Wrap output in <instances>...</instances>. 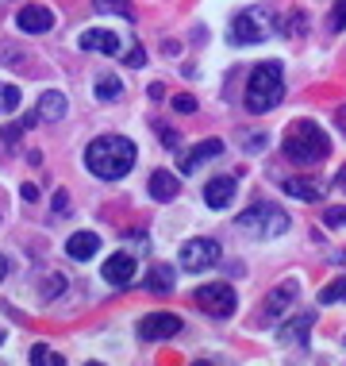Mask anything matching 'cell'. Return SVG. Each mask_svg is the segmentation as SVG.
<instances>
[{"label": "cell", "mask_w": 346, "mask_h": 366, "mask_svg": "<svg viewBox=\"0 0 346 366\" xmlns=\"http://www.w3.org/2000/svg\"><path fill=\"white\" fill-rule=\"evenodd\" d=\"M196 305H200L208 316H215V320H227V316L235 312V305H239V297H235V285L208 282V285L196 290Z\"/></svg>", "instance_id": "obj_5"}, {"label": "cell", "mask_w": 346, "mask_h": 366, "mask_svg": "<svg viewBox=\"0 0 346 366\" xmlns=\"http://www.w3.org/2000/svg\"><path fill=\"white\" fill-rule=\"evenodd\" d=\"M120 97H123V81L116 74L96 77V101H120Z\"/></svg>", "instance_id": "obj_20"}, {"label": "cell", "mask_w": 346, "mask_h": 366, "mask_svg": "<svg viewBox=\"0 0 346 366\" xmlns=\"http://www.w3.org/2000/svg\"><path fill=\"white\" fill-rule=\"evenodd\" d=\"M285 97V74H281V62H262L250 70V81H246V112L262 116L270 108L281 104Z\"/></svg>", "instance_id": "obj_2"}, {"label": "cell", "mask_w": 346, "mask_h": 366, "mask_svg": "<svg viewBox=\"0 0 346 366\" xmlns=\"http://www.w3.org/2000/svg\"><path fill=\"white\" fill-rule=\"evenodd\" d=\"M96 251H101V235H96V232H73L66 239V254L73 262H88Z\"/></svg>", "instance_id": "obj_15"}, {"label": "cell", "mask_w": 346, "mask_h": 366, "mask_svg": "<svg viewBox=\"0 0 346 366\" xmlns=\"http://www.w3.org/2000/svg\"><path fill=\"white\" fill-rule=\"evenodd\" d=\"M331 27H335V31H342V27H346V0H339V4H335V16H331Z\"/></svg>", "instance_id": "obj_28"}, {"label": "cell", "mask_w": 346, "mask_h": 366, "mask_svg": "<svg viewBox=\"0 0 346 366\" xmlns=\"http://www.w3.org/2000/svg\"><path fill=\"white\" fill-rule=\"evenodd\" d=\"M19 193H24V201H39V189H35V185H24Z\"/></svg>", "instance_id": "obj_33"}, {"label": "cell", "mask_w": 346, "mask_h": 366, "mask_svg": "<svg viewBox=\"0 0 346 366\" xmlns=\"http://www.w3.org/2000/svg\"><path fill=\"white\" fill-rule=\"evenodd\" d=\"M19 101H24V97H19L16 85H0V112H16Z\"/></svg>", "instance_id": "obj_24"}, {"label": "cell", "mask_w": 346, "mask_h": 366, "mask_svg": "<svg viewBox=\"0 0 346 366\" xmlns=\"http://www.w3.org/2000/svg\"><path fill=\"white\" fill-rule=\"evenodd\" d=\"M339 301H346V278H335L320 290V305H339Z\"/></svg>", "instance_id": "obj_22"}, {"label": "cell", "mask_w": 346, "mask_h": 366, "mask_svg": "<svg viewBox=\"0 0 346 366\" xmlns=\"http://www.w3.org/2000/svg\"><path fill=\"white\" fill-rule=\"evenodd\" d=\"M235 224H239L243 232L258 235V239H273V235L289 232V216L277 209V204H254V209H246Z\"/></svg>", "instance_id": "obj_4"}, {"label": "cell", "mask_w": 346, "mask_h": 366, "mask_svg": "<svg viewBox=\"0 0 346 366\" xmlns=\"http://www.w3.org/2000/svg\"><path fill=\"white\" fill-rule=\"evenodd\" d=\"M77 46H81V51H96V54H112V58L123 54V39L116 31H104V27H88V31H81Z\"/></svg>", "instance_id": "obj_10"}, {"label": "cell", "mask_w": 346, "mask_h": 366, "mask_svg": "<svg viewBox=\"0 0 346 366\" xmlns=\"http://www.w3.org/2000/svg\"><path fill=\"white\" fill-rule=\"evenodd\" d=\"M66 93H58V89H51V93H43V97H39V108H35V112H39V120H43V124H58V120H62V116H66Z\"/></svg>", "instance_id": "obj_17"}, {"label": "cell", "mask_w": 346, "mask_h": 366, "mask_svg": "<svg viewBox=\"0 0 346 366\" xmlns=\"http://www.w3.org/2000/svg\"><path fill=\"white\" fill-rule=\"evenodd\" d=\"M62 290H66V278H62V274H51V278H46V290H43V297L51 301V297H58Z\"/></svg>", "instance_id": "obj_27"}, {"label": "cell", "mask_w": 346, "mask_h": 366, "mask_svg": "<svg viewBox=\"0 0 346 366\" xmlns=\"http://www.w3.org/2000/svg\"><path fill=\"white\" fill-rule=\"evenodd\" d=\"M181 332V316L177 312H151L138 320V340L146 343H158V340H173Z\"/></svg>", "instance_id": "obj_7"}, {"label": "cell", "mask_w": 346, "mask_h": 366, "mask_svg": "<svg viewBox=\"0 0 346 366\" xmlns=\"http://www.w3.org/2000/svg\"><path fill=\"white\" fill-rule=\"evenodd\" d=\"M296 293H300V285H296L292 278L281 282V285H273V293L265 297V305H262V324H277V320H281V316L296 305Z\"/></svg>", "instance_id": "obj_8"}, {"label": "cell", "mask_w": 346, "mask_h": 366, "mask_svg": "<svg viewBox=\"0 0 346 366\" xmlns=\"http://www.w3.org/2000/svg\"><path fill=\"white\" fill-rule=\"evenodd\" d=\"M285 158L289 162H320L331 154V139L315 120H292L289 135H285Z\"/></svg>", "instance_id": "obj_3"}, {"label": "cell", "mask_w": 346, "mask_h": 366, "mask_svg": "<svg viewBox=\"0 0 346 366\" xmlns=\"http://www.w3.org/2000/svg\"><path fill=\"white\" fill-rule=\"evenodd\" d=\"M16 27L24 35H43V31H51V27H54V12H51V8H43V4H27V8H19V12H16Z\"/></svg>", "instance_id": "obj_11"}, {"label": "cell", "mask_w": 346, "mask_h": 366, "mask_svg": "<svg viewBox=\"0 0 346 366\" xmlns=\"http://www.w3.org/2000/svg\"><path fill=\"white\" fill-rule=\"evenodd\" d=\"M135 143L127 139V135H101V139H93L85 147V166L88 174L104 177V182H120V177L131 174L135 166Z\"/></svg>", "instance_id": "obj_1"}, {"label": "cell", "mask_w": 346, "mask_h": 366, "mask_svg": "<svg viewBox=\"0 0 346 366\" xmlns=\"http://www.w3.org/2000/svg\"><path fill=\"white\" fill-rule=\"evenodd\" d=\"M215 154H223V143L220 139H204V143H196L189 154H185V162H181V170L185 174H196L200 166L208 162V158H215Z\"/></svg>", "instance_id": "obj_16"}, {"label": "cell", "mask_w": 346, "mask_h": 366, "mask_svg": "<svg viewBox=\"0 0 346 366\" xmlns=\"http://www.w3.org/2000/svg\"><path fill=\"white\" fill-rule=\"evenodd\" d=\"M143 62H146L143 46H131V51H127V66H143Z\"/></svg>", "instance_id": "obj_30"}, {"label": "cell", "mask_w": 346, "mask_h": 366, "mask_svg": "<svg viewBox=\"0 0 346 366\" xmlns=\"http://www.w3.org/2000/svg\"><path fill=\"white\" fill-rule=\"evenodd\" d=\"M265 39V27H262V12H254V8H246L231 19V43H243V46H254Z\"/></svg>", "instance_id": "obj_9"}, {"label": "cell", "mask_w": 346, "mask_h": 366, "mask_svg": "<svg viewBox=\"0 0 346 366\" xmlns=\"http://www.w3.org/2000/svg\"><path fill=\"white\" fill-rule=\"evenodd\" d=\"M323 224H327V227H346V204H339V209H327V212H323Z\"/></svg>", "instance_id": "obj_26"}, {"label": "cell", "mask_w": 346, "mask_h": 366, "mask_svg": "<svg viewBox=\"0 0 346 366\" xmlns=\"http://www.w3.org/2000/svg\"><path fill=\"white\" fill-rule=\"evenodd\" d=\"M31 362H35V366H62L66 359H62L58 351H51L46 343H39V347H31Z\"/></svg>", "instance_id": "obj_23"}, {"label": "cell", "mask_w": 346, "mask_h": 366, "mask_svg": "<svg viewBox=\"0 0 346 366\" xmlns=\"http://www.w3.org/2000/svg\"><path fill=\"white\" fill-rule=\"evenodd\" d=\"M4 278H8V259L0 254V282H4Z\"/></svg>", "instance_id": "obj_35"}, {"label": "cell", "mask_w": 346, "mask_h": 366, "mask_svg": "<svg viewBox=\"0 0 346 366\" xmlns=\"http://www.w3.org/2000/svg\"><path fill=\"white\" fill-rule=\"evenodd\" d=\"M135 270H138V262H135V254H127V251L112 254V259H104V266H101L104 282H108V285H120V290H123V285H131Z\"/></svg>", "instance_id": "obj_12"}, {"label": "cell", "mask_w": 346, "mask_h": 366, "mask_svg": "<svg viewBox=\"0 0 346 366\" xmlns=\"http://www.w3.org/2000/svg\"><path fill=\"white\" fill-rule=\"evenodd\" d=\"M285 193L296 197V201H320L323 185L315 177H292V182H285Z\"/></svg>", "instance_id": "obj_19"}, {"label": "cell", "mask_w": 346, "mask_h": 366, "mask_svg": "<svg viewBox=\"0 0 346 366\" xmlns=\"http://www.w3.org/2000/svg\"><path fill=\"white\" fill-rule=\"evenodd\" d=\"M0 343H4V332H0Z\"/></svg>", "instance_id": "obj_36"}, {"label": "cell", "mask_w": 346, "mask_h": 366, "mask_svg": "<svg viewBox=\"0 0 346 366\" xmlns=\"http://www.w3.org/2000/svg\"><path fill=\"white\" fill-rule=\"evenodd\" d=\"M335 124H339V132L346 135V104L339 108V112H335Z\"/></svg>", "instance_id": "obj_32"}, {"label": "cell", "mask_w": 346, "mask_h": 366, "mask_svg": "<svg viewBox=\"0 0 346 366\" xmlns=\"http://www.w3.org/2000/svg\"><path fill=\"white\" fill-rule=\"evenodd\" d=\"M235 193H239V182H235V177H212V182L204 185V204L208 209H227V204L235 201Z\"/></svg>", "instance_id": "obj_14"}, {"label": "cell", "mask_w": 346, "mask_h": 366, "mask_svg": "<svg viewBox=\"0 0 346 366\" xmlns=\"http://www.w3.org/2000/svg\"><path fill=\"white\" fill-rule=\"evenodd\" d=\"M146 285H151L154 293H170L173 290V266H154V270L146 274Z\"/></svg>", "instance_id": "obj_21"}, {"label": "cell", "mask_w": 346, "mask_h": 366, "mask_svg": "<svg viewBox=\"0 0 346 366\" xmlns=\"http://www.w3.org/2000/svg\"><path fill=\"white\" fill-rule=\"evenodd\" d=\"M96 8H101V12H120V16L131 19V8H127V0H96Z\"/></svg>", "instance_id": "obj_25"}, {"label": "cell", "mask_w": 346, "mask_h": 366, "mask_svg": "<svg viewBox=\"0 0 346 366\" xmlns=\"http://www.w3.org/2000/svg\"><path fill=\"white\" fill-rule=\"evenodd\" d=\"M173 108H177V112H196V101L189 93H181V97H173Z\"/></svg>", "instance_id": "obj_29"}, {"label": "cell", "mask_w": 346, "mask_h": 366, "mask_svg": "<svg viewBox=\"0 0 346 366\" xmlns=\"http://www.w3.org/2000/svg\"><path fill=\"white\" fill-rule=\"evenodd\" d=\"M177 193H181V182H177L170 170H154V174H151V197H154V201L170 204Z\"/></svg>", "instance_id": "obj_18"}, {"label": "cell", "mask_w": 346, "mask_h": 366, "mask_svg": "<svg viewBox=\"0 0 346 366\" xmlns=\"http://www.w3.org/2000/svg\"><path fill=\"white\" fill-rule=\"evenodd\" d=\"M335 185H339V189L346 193V166H342V170H339V177H335Z\"/></svg>", "instance_id": "obj_34"}, {"label": "cell", "mask_w": 346, "mask_h": 366, "mask_svg": "<svg viewBox=\"0 0 346 366\" xmlns=\"http://www.w3.org/2000/svg\"><path fill=\"white\" fill-rule=\"evenodd\" d=\"M220 254L223 251H220V243H215V239H204V235H200V239H189L181 247V270L185 274H204L208 266L220 262Z\"/></svg>", "instance_id": "obj_6"}, {"label": "cell", "mask_w": 346, "mask_h": 366, "mask_svg": "<svg viewBox=\"0 0 346 366\" xmlns=\"http://www.w3.org/2000/svg\"><path fill=\"white\" fill-rule=\"evenodd\" d=\"M308 332H312V312H300V316H292L289 324H281L277 328V343L281 347H308Z\"/></svg>", "instance_id": "obj_13"}, {"label": "cell", "mask_w": 346, "mask_h": 366, "mask_svg": "<svg viewBox=\"0 0 346 366\" xmlns=\"http://www.w3.org/2000/svg\"><path fill=\"white\" fill-rule=\"evenodd\" d=\"M158 132H162V143H166V147H177V135L170 132V127H158Z\"/></svg>", "instance_id": "obj_31"}]
</instances>
